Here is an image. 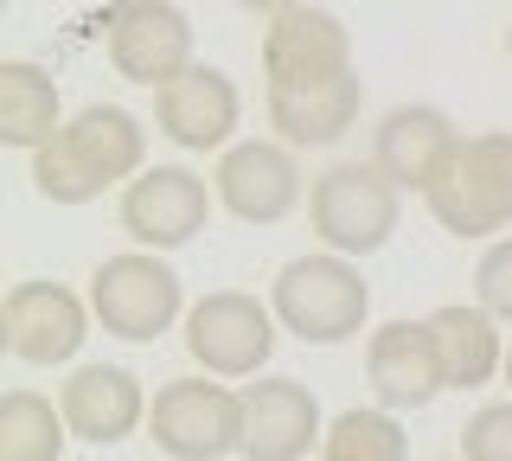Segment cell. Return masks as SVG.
Instances as JSON below:
<instances>
[{
    "label": "cell",
    "instance_id": "1",
    "mask_svg": "<svg viewBox=\"0 0 512 461\" xmlns=\"http://www.w3.org/2000/svg\"><path fill=\"white\" fill-rule=\"evenodd\" d=\"M135 173H148V129L122 103H84L32 154V186L45 205H90Z\"/></svg>",
    "mask_w": 512,
    "mask_h": 461
},
{
    "label": "cell",
    "instance_id": "2",
    "mask_svg": "<svg viewBox=\"0 0 512 461\" xmlns=\"http://www.w3.org/2000/svg\"><path fill=\"white\" fill-rule=\"evenodd\" d=\"M269 308H276L282 333H295V340L340 346L352 333H365V321H372V282L359 276L352 257L314 250V257H295V263L276 269Z\"/></svg>",
    "mask_w": 512,
    "mask_h": 461
},
{
    "label": "cell",
    "instance_id": "3",
    "mask_svg": "<svg viewBox=\"0 0 512 461\" xmlns=\"http://www.w3.org/2000/svg\"><path fill=\"white\" fill-rule=\"evenodd\" d=\"M397 218H404V193L384 180L378 161H340L308 186V225L333 257H378Z\"/></svg>",
    "mask_w": 512,
    "mask_h": 461
},
{
    "label": "cell",
    "instance_id": "4",
    "mask_svg": "<svg viewBox=\"0 0 512 461\" xmlns=\"http://www.w3.org/2000/svg\"><path fill=\"white\" fill-rule=\"evenodd\" d=\"M90 314L116 333V340L148 346V340H160V333H173V321L186 314L180 269H173L167 257H154V250H122V257L96 263Z\"/></svg>",
    "mask_w": 512,
    "mask_h": 461
},
{
    "label": "cell",
    "instance_id": "5",
    "mask_svg": "<svg viewBox=\"0 0 512 461\" xmlns=\"http://www.w3.org/2000/svg\"><path fill=\"white\" fill-rule=\"evenodd\" d=\"M148 436L173 461H218L244 449V391L218 385V378H167L154 391Z\"/></svg>",
    "mask_w": 512,
    "mask_h": 461
},
{
    "label": "cell",
    "instance_id": "6",
    "mask_svg": "<svg viewBox=\"0 0 512 461\" xmlns=\"http://www.w3.org/2000/svg\"><path fill=\"white\" fill-rule=\"evenodd\" d=\"M276 327V308H263L250 289H212L186 308V353L205 378H263Z\"/></svg>",
    "mask_w": 512,
    "mask_h": 461
},
{
    "label": "cell",
    "instance_id": "7",
    "mask_svg": "<svg viewBox=\"0 0 512 461\" xmlns=\"http://www.w3.org/2000/svg\"><path fill=\"white\" fill-rule=\"evenodd\" d=\"M442 231L455 237H493L512 225V129L468 135L455 154V167L442 173V186L429 193Z\"/></svg>",
    "mask_w": 512,
    "mask_h": 461
},
{
    "label": "cell",
    "instance_id": "8",
    "mask_svg": "<svg viewBox=\"0 0 512 461\" xmlns=\"http://www.w3.org/2000/svg\"><path fill=\"white\" fill-rule=\"evenodd\" d=\"M109 65L128 84H173L192 58V20L180 13V0H116L109 7Z\"/></svg>",
    "mask_w": 512,
    "mask_h": 461
},
{
    "label": "cell",
    "instance_id": "9",
    "mask_svg": "<svg viewBox=\"0 0 512 461\" xmlns=\"http://www.w3.org/2000/svg\"><path fill=\"white\" fill-rule=\"evenodd\" d=\"M212 193L218 205L237 218V225H282L308 186H301V167H295V148L288 141H231L218 154V173H212Z\"/></svg>",
    "mask_w": 512,
    "mask_h": 461
},
{
    "label": "cell",
    "instance_id": "10",
    "mask_svg": "<svg viewBox=\"0 0 512 461\" xmlns=\"http://www.w3.org/2000/svg\"><path fill=\"white\" fill-rule=\"evenodd\" d=\"M90 301L71 295L64 282H13L7 301H0V340H7V353L20 365H64L77 359V346H84L90 333Z\"/></svg>",
    "mask_w": 512,
    "mask_h": 461
},
{
    "label": "cell",
    "instance_id": "11",
    "mask_svg": "<svg viewBox=\"0 0 512 461\" xmlns=\"http://www.w3.org/2000/svg\"><path fill=\"white\" fill-rule=\"evenodd\" d=\"M205 218H212V186L192 167H148L122 186V231L154 257L186 250L205 231Z\"/></svg>",
    "mask_w": 512,
    "mask_h": 461
},
{
    "label": "cell",
    "instance_id": "12",
    "mask_svg": "<svg viewBox=\"0 0 512 461\" xmlns=\"http://www.w3.org/2000/svg\"><path fill=\"white\" fill-rule=\"evenodd\" d=\"M461 141L468 135H461L436 103H397L372 135V161L384 167V180H391L397 193H423L429 199L442 186V173L455 167Z\"/></svg>",
    "mask_w": 512,
    "mask_h": 461
},
{
    "label": "cell",
    "instance_id": "13",
    "mask_svg": "<svg viewBox=\"0 0 512 461\" xmlns=\"http://www.w3.org/2000/svg\"><path fill=\"white\" fill-rule=\"evenodd\" d=\"M352 71V33L340 26V13L327 7H288L263 26V77L269 90H295V84H320V77Z\"/></svg>",
    "mask_w": 512,
    "mask_h": 461
},
{
    "label": "cell",
    "instance_id": "14",
    "mask_svg": "<svg viewBox=\"0 0 512 461\" xmlns=\"http://www.w3.org/2000/svg\"><path fill=\"white\" fill-rule=\"evenodd\" d=\"M244 116V97L237 84L224 77L218 65H186L173 84L154 90V122L173 148L186 154H212V148H231V129Z\"/></svg>",
    "mask_w": 512,
    "mask_h": 461
},
{
    "label": "cell",
    "instance_id": "15",
    "mask_svg": "<svg viewBox=\"0 0 512 461\" xmlns=\"http://www.w3.org/2000/svg\"><path fill=\"white\" fill-rule=\"evenodd\" d=\"M365 385H372L378 410H423L448 391L436 340H429V321H384L365 346Z\"/></svg>",
    "mask_w": 512,
    "mask_h": 461
},
{
    "label": "cell",
    "instance_id": "16",
    "mask_svg": "<svg viewBox=\"0 0 512 461\" xmlns=\"http://www.w3.org/2000/svg\"><path fill=\"white\" fill-rule=\"evenodd\" d=\"M58 410L71 423L77 442H96V449H116L122 436H135L148 423L154 397L141 391V378L128 365H77L58 391Z\"/></svg>",
    "mask_w": 512,
    "mask_h": 461
},
{
    "label": "cell",
    "instance_id": "17",
    "mask_svg": "<svg viewBox=\"0 0 512 461\" xmlns=\"http://www.w3.org/2000/svg\"><path fill=\"white\" fill-rule=\"evenodd\" d=\"M327 442V423H320V404L301 378H256L244 385V461H301Z\"/></svg>",
    "mask_w": 512,
    "mask_h": 461
},
{
    "label": "cell",
    "instance_id": "18",
    "mask_svg": "<svg viewBox=\"0 0 512 461\" xmlns=\"http://www.w3.org/2000/svg\"><path fill=\"white\" fill-rule=\"evenodd\" d=\"M365 109V84L359 71L320 77V84H295V90H269V122L288 148H333Z\"/></svg>",
    "mask_w": 512,
    "mask_h": 461
},
{
    "label": "cell",
    "instance_id": "19",
    "mask_svg": "<svg viewBox=\"0 0 512 461\" xmlns=\"http://www.w3.org/2000/svg\"><path fill=\"white\" fill-rule=\"evenodd\" d=\"M423 321H429V340H436L448 391H474V385H487L493 372H506V333L480 301L474 308L468 301H448V308L423 314Z\"/></svg>",
    "mask_w": 512,
    "mask_h": 461
},
{
    "label": "cell",
    "instance_id": "20",
    "mask_svg": "<svg viewBox=\"0 0 512 461\" xmlns=\"http://www.w3.org/2000/svg\"><path fill=\"white\" fill-rule=\"evenodd\" d=\"M58 129H64L58 77L45 65H32V58H7L0 65V141L20 154H39Z\"/></svg>",
    "mask_w": 512,
    "mask_h": 461
},
{
    "label": "cell",
    "instance_id": "21",
    "mask_svg": "<svg viewBox=\"0 0 512 461\" xmlns=\"http://www.w3.org/2000/svg\"><path fill=\"white\" fill-rule=\"evenodd\" d=\"M71 442V423L52 397L39 391H7L0 404V461H58Z\"/></svg>",
    "mask_w": 512,
    "mask_h": 461
},
{
    "label": "cell",
    "instance_id": "22",
    "mask_svg": "<svg viewBox=\"0 0 512 461\" xmlns=\"http://www.w3.org/2000/svg\"><path fill=\"white\" fill-rule=\"evenodd\" d=\"M320 461H410L404 423L378 404H352L327 423V442H320Z\"/></svg>",
    "mask_w": 512,
    "mask_h": 461
},
{
    "label": "cell",
    "instance_id": "23",
    "mask_svg": "<svg viewBox=\"0 0 512 461\" xmlns=\"http://www.w3.org/2000/svg\"><path fill=\"white\" fill-rule=\"evenodd\" d=\"M461 461H512V397L506 404H480L461 423Z\"/></svg>",
    "mask_w": 512,
    "mask_h": 461
},
{
    "label": "cell",
    "instance_id": "24",
    "mask_svg": "<svg viewBox=\"0 0 512 461\" xmlns=\"http://www.w3.org/2000/svg\"><path fill=\"white\" fill-rule=\"evenodd\" d=\"M474 301L493 314V321L512 327V237L487 244V257L474 263Z\"/></svg>",
    "mask_w": 512,
    "mask_h": 461
},
{
    "label": "cell",
    "instance_id": "25",
    "mask_svg": "<svg viewBox=\"0 0 512 461\" xmlns=\"http://www.w3.org/2000/svg\"><path fill=\"white\" fill-rule=\"evenodd\" d=\"M244 13H263V20H276V13H288V7H301V0H237Z\"/></svg>",
    "mask_w": 512,
    "mask_h": 461
},
{
    "label": "cell",
    "instance_id": "26",
    "mask_svg": "<svg viewBox=\"0 0 512 461\" xmlns=\"http://www.w3.org/2000/svg\"><path fill=\"white\" fill-rule=\"evenodd\" d=\"M500 378H506V391H512V340H506V372Z\"/></svg>",
    "mask_w": 512,
    "mask_h": 461
},
{
    "label": "cell",
    "instance_id": "27",
    "mask_svg": "<svg viewBox=\"0 0 512 461\" xmlns=\"http://www.w3.org/2000/svg\"><path fill=\"white\" fill-rule=\"evenodd\" d=\"M506 58H512V33H506Z\"/></svg>",
    "mask_w": 512,
    "mask_h": 461
},
{
    "label": "cell",
    "instance_id": "28",
    "mask_svg": "<svg viewBox=\"0 0 512 461\" xmlns=\"http://www.w3.org/2000/svg\"><path fill=\"white\" fill-rule=\"evenodd\" d=\"M442 461H461V455H442Z\"/></svg>",
    "mask_w": 512,
    "mask_h": 461
}]
</instances>
